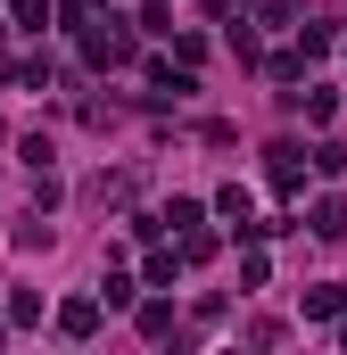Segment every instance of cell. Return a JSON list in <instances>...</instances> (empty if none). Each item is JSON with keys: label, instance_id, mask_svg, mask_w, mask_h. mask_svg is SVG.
I'll return each mask as SVG.
<instances>
[{"label": "cell", "instance_id": "obj_18", "mask_svg": "<svg viewBox=\"0 0 347 355\" xmlns=\"http://www.w3.org/2000/svg\"><path fill=\"white\" fill-rule=\"evenodd\" d=\"M0 339H8V314H0Z\"/></svg>", "mask_w": 347, "mask_h": 355}, {"label": "cell", "instance_id": "obj_13", "mask_svg": "<svg viewBox=\"0 0 347 355\" xmlns=\"http://www.w3.org/2000/svg\"><path fill=\"white\" fill-rule=\"evenodd\" d=\"M264 75H273V83H298V75H306V58H298V50H281V58H264Z\"/></svg>", "mask_w": 347, "mask_h": 355}, {"label": "cell", "instance_id": "obj_7", "mask_svg": "<svg viewBox=\"0 0 347 355\" xmlns=\"http://www.w3.org/2000/svg\"><path fill=\"white\" fill-rule=\"evenodd\" d=\"M289 99L306 107V124H331V116H339V91H331V83H314V91H289Z\"/></svg>", "mask_w": 347, "mask_h": 355}, {"label": "cell", "instance_id": "obj_8", "mask_svg": "<svg viewBox=\"0 0 347 355\" xmlns=\"http://www.w3.org/2000/svg\"><path fill=\"white\" fill-rule=\"evenodd\" d=\"M331 42H339V25H298V58H306V67L331 58Z\"/></svg>", "mask_w": 347, "mask_h": 355}, {"label": "cell", "instance_id": "obj_17", "mask_svg": "<svg viewBox=\"0 0 347 355\" xmlns=\"http://www.w3.org/2000/svg\"><path fill=\"white\" fill-rule=\"evenodd\" d=\"M331 322H339V339H347V306H339V314H331Z\"/></svg>", "mask_w": 347, "mask_h": 355}, {"label": "cell", "instance_id": "obj_11", "mask_svg": "<svg viewBox=\"0 0 347 355\" xmlns=\"http://www.w3.org/2000/svg\"><path fill=\"white\" fill-rule=\"evenodd\" d=\"M8 25H25V33H42V25H50V0H8Z\"/></svg>", "mask_w": 347, "mask_h": 355}, {"label": "cell", "instance_id": "obj_12", "mask_svg": "<svg viewBox=\"0 0 347 355\" xmlns=\"http://www.w3.org/2000/svg\"><path fill=\"white\" fill-rule=\"evenodd\" d=\"M215 215H232V223H248V190H240V182H223V190H215Z\"/></svg>", "mask_w": 347, "mask_h": 355}, {"label": "cell", "instance_id": "obj_20", "mask_svg": "<svg viewBox=\"0 0 347 355\" xmlns=\"http://www.w3.org/2000/svg\"><path fill=\"white\" fill-rule=\"evenodd\" d=\"M0 33H8V25H0Z\"/></svg>", "mask_w": 347, "mask_h": 355}, {"label": "cell", "instance_id": "obj_5", "mask_svg": "<svg viewBox=\"0 0 347 355\" xmlns=\"http://www.w3.org/2000/svg\"><path fill=\"white\" fill-rule=\"evenodd\" d=\"M83 198H91V207H133V174H91Z\"/></svg>", "mask_w": 347, "mask_h": 355}, {"label": "cell", "instance_id": "obj_3", "mask_svg": "<svg viewBox=\"0 0 347 355\" xmlns=\"http://www.w3.org/2000/svg\"><path fill=\"white\" fill-rule=\"evenodd\" d=\"M99 314H108L99 297H67V306H58V331H67V339H91V331H99Z\"/></svg>", "mask_w": 347, "mask_h": 355}, {"label": "cell", "instance_id": "obj_2", "mask_svg": "<svg viewBox=\"0 0 347 355\" xmlns=\"http://www.w3.org/2000/svg\"><path fill=\"white\" fill-rule=\"evenodd\" d=\"M264 174H273L281 198H298V190H306V149H298V141H273V149H264Z\"/></svg>", "mask_w": 347, "mask_h": 355}, {"label": "cell", "instance_id": "obj_9", "mask_svg": "<svg viewBox=\"0 0 347 355\" xmlns=\"http://www.w3.org/2000/svg\"><path fill=\"white\" fill-rule=\"evenodd\" d=\"M339 306H347V289H339V281H314V289H306V314H314V322H331Z\"/></svg>", "mask_w": 347, "mask_h": 355}, {"label": "cell", "instance_id": "obj_4", "mask_svg": "<svg viewBox=\"0 0 347 355\" xmlns=\"http://www.w3.org/2000/svg\"><path fill=\"white\" fill-rule=\"evenodd\" d=\"M133 322H141V339H174V306L166 297H133Z\"/></svg>", "mask_w": 347, "mask_h": 355}, {"label": "cell", "instance_id": "obj_10", "mask_svg": "<svg viewBox=\"0 0 347 355\" xmlns=\"http://www.w3.org/2000/svg\"><path fill=\"white\" fill-rule=\"evenodd\" d=\"M133 297H141V281H133V272H116V265H108V281H99V306H133Z\"/></svg>", "mask_w": 347, "mask_h": 355}, {"label": "cell", "instance_id": "obj_6", "mask_svg": "<svg viewBox=\"0 0 347 355\" xmlns=\"http://www.w3.org/2000/svg\"><path fill=\"white\" fill-rule=\"evenodd\" d=\"M306 232H314V240H339V232H347V207H339V198H314V207H306Z\"/></svg>", "mask_w": 347, "mask_h": 355}, {"label": "cell", "instance_id": "obj_16", "mask_svg": "<svg viewBox=\"0 0 347 355\" xmlns=\"http://www.w3.org/2000/svg\"><path fill=\"white\" fill-rule=\"evenodd\" d=\"M314 166H323V174H347V149H339V141H323V149H314Z\"/></svg>", "mask_w": 347, "mask_h": 355}, {"label": "cell", "instance_id": "obj_1", "mask_svg": "<svg viewBox=\"0 0 347 355\" xmlns=\"http://www.w3.org/2000/svg\"><path fill=\"white\" fill-rule=\"evenodd\" d=\"M75 33H83V58H91V67H133V33H124V17H83Z\"/></svg>", "mask_w": 347, "mask_h": 355}, {"label": "cell", "instance_id": "obj_14", "mask_svg": "<svg viewBox=\"0 0 347 355\" xmlns=\"http://www.w3.org/2000/svg\"><path fill=\"white\" fill-rule=\"evenodd\" d=\"M8 322H17V331H25V322H42V297H33V289H17V297H8Z\"/></svg>", "mask_w": 347, "mask_h": 355}, {"label": "cell", "instance_id": "obj_19", "mask_svg": "<svg viewBox=\"0 0 347 355\" xmlns=\"http://www.w3.org/2000/svg\"><path fill=\"white\" fill-rule=\"evenodd\" d=\"M331 50H339V58H347V42H331Z\"/></svg>", "mask_w": 347, "mask_h": 355}, {"label": "cell", "instance_id": "obj_15", "mask_svg": "<svg viewBox=\"0 0 347 355\" xmlns=\"http://www.w3.org/2000/svg\"><path fill=\"white\" fill-rule=\"evenodd\" d=\"M198 215H207V207H198V198H174L166 215H158V223H174V232H190V223H198Z\"/></svg>", "mask_w": 347, "mask_h": 355}]
</instances>
